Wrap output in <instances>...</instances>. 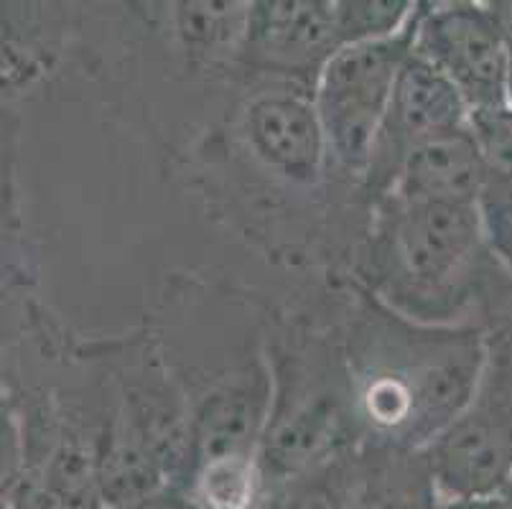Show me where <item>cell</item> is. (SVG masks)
Here are the masks:
<instances>
[{
	"label": "cell",
	"instance_id": "obj_1",
	"mask_svg": "<svg viewBox=\"0 0 512 509\" xmlns=\"http://www.w3.org/2000/svg\"><path fill=\"white\" fill-rule=\"evenodd\" d=\"M349 405L362 438L428 448L459 418L487 362V334L421 324L372 301L349 336Z\"/></svg>",
	"mask_w": 512,
	"mask_h": 509
},
{
	"label": "cell",
	"instance_id": "obj_2",
	"mask_svg": "<svg viewBox=\"0 0 512 509\" xmlns=\"http://www.w3.org/2000/svg\"><path fill=\"white\" fill-rule=\"evenodd\" d=\"M377 245L380 301L421 324H441L474 296L492 250L479 204L393 199H385Z\"/></svg>",
	"mask_w": 512,
	"mask_h": 509
},
{
	"label": "cell",
	"instance_id": "obj_3",
	"mask_svg": "<svg viewBox=\"0 0 512 509\" xmlns=\"http://www.w3.org/2000/svg\"><path fill=\"white\" fill-rule=\"evenodd\" d=\"M441 499L502 494L512 479V324L487 334L467 408L426 448Z\"/></svg>",
	"mask_w": 512,
	"mask_h": 509
},
{
	"label": "cell",
	"instance_id": "obj_4",
	"mask_svg": "<svg viewBox=\"0 0 512 509\" xmlns=\"http://www.w3.org/2000/svg\"><path fill=\"white\" fill-rule=\"evenodd\" d=\"M418 16L421 3L408 26L395 36L342 46L316 82L314 105L327 135L329 156L344 171L365 176L370 171L395 79L416 46Z\"/></svg>",
	"mask_w": 512,
	"mask_h": 509
},
{
	"label": "cell",
	"instance_id": "obj_5",
	"mask_svg": "<svg viewBox=\"0 0 512 509\" xmlns=\"http://www.w3.org/2000/svg\"><path fill=\"white\" fill-rule=\"evenodd\" d=\"M423 8L413 51L454 84L469 115L510 107V51L490 3Z\"/></svg>",
	"mask_w": 512,
	"mask_h": 509
},
{
	"label": "cell",
	"instance_id": "obj_6",
	"mask_svg": "<svg viewBox=\"0 0 512 509\" xmlns=\"http://www.w3.org/2000/svg\"><path fill=\"white\" fill-rule=\"evenodd\" d=\"M467 125L469 107L459 90L434 64L413 51L395 79L367 181L385 196L393 186L400 163L413 148Z\"/></svg>",
	"mask_w": 512,
	"mask_h": 509
},
{
	"label": "cell",
	"instance_id": "obj_7",
	"mask_svg": "<svg viewBox=\"0 0 512 509\" xmlns=\"http://www.w3.org/2000/svg\"><path fill=\"white\" fill-rule=\"evenodd\" d=\"M337 3L329 0H260L250 3L242 59L260 72L311 82L342 49Z\"/></svg>",
	"mask_w": 512,
	"mask_h": 509
},
{
	"label": "cell",
	"instance_id": "obj_8",
	"mask_svg": "<svg viewBox=\"0 0 512 509\" xmlns=\"http://www.w3.org/2000/svg\"><path fill=\"white\" fill-rule=\"evenodd\" d=\"M342 423V405L334 392H306L304 398L293 403L278 398L260 443L265 489L357 443L342 438Z\"/></svg>",
	"mask_w": 512,
	"mask_h": 509
},
{
	"label": "cell",
	"instance_id": "obj_9",
	"mask_svg": "<svg viewBox=\"0 0 512 509\" xmlns=\"http://www.w3.org/2000/svg\"><path fill=\"white\" fill-rule=\"evenodd\" d=\"M273 390L265 372L220 387L204 398L189 420V464L184 489L199 464L220 456H260L271 420Z\"/></svg>",
	"mask_w": 512,
	"mask_h": 509
},
{
	"label": "cell",
	"instance_id": "obj_10",
	"mask_svg": "<svg viewBox=\"0 0 512 509\" xmlns=\"http://www.w3.org/2000/svg\"><path fill=\"white\" fill-rule=\"evenodd\" d=\"M248 138L268 168L296 184H316L329 156L314 100L304 95H263L248 107Z\"/></svg>",
	"mask_w": 512,
	"mask_h": 509
},
{
	"label": "cell",
	"instance_id": "obj_11",
	"mask_svg": "<svg viewBox=\"0 0 512 509\" xmlns=\"http://www.w3.org/2000/svg\"><path fill=\"white\" fill-rule=\"evenodd\" d=\"M441 492L426 448L360 438L349 448L344 509H439Z\"/></svg>",
	"mask_w": 512,
	"mask_h": 509
},
{
	"label": "cell",
	"instance_id": "obj_12",
	"mask_svg": "<svg viewBox=\"0 0 512 509\" xmlns=\"http://www.w3.org/2000/svg\"><path fill=\"white\" fill-rule=\"evenodd\" d=\"M484 179L487 168L482 151L467 125L413 148L400 163L393 186L383 199L400 204H479Z\"/></svg>",
	"mask_w": 512,
	"mask_h": 509
},
{
	"label": "cell",
	"instance_id": "obj_13",
	"mask_svg": "<svg viewBox=\"0 0 512 509\" xmlns=\"http://www.w3.org/2000/svg\"><path fill=\"white\" fill-rule=\"evenodd\" d=\"M95 443L105 509L133 504L171 484L164 461L133 420H115L105 438Z\"/></svg>",
	"mask_w": 512,
	"mask_h": 509
},
{
	"label": "cell",
	"instance_id": "obj_14",
	"mask_svg": "<svg viewBox=\"0 0 512 509\" xmlns=\"http://www.w3.org/2000/svg\"><path fill=\"white\" fill-rule=\"evenodd\" d=\"M186 492L202 509H260L265 476L260 456H220L199 464Z\"/></svg>",
	"mask_w": 512,
	"mask_h": 509
},
{
	"label": "cell",
	"instance_id": "obj_15",
	"mask_svg": "<svg viewBox=\"0 0 512 509\" xmlns=\"http://www.w3.org/2000/svg\"><path fill=\"white\" fill-rule=\"evenodd\" d=\"M349 448L291 479L271 484L265 489L260 509H344Z\"/></svg>",
	"mask_w": 512,
	"mask_h": 509
},
{
	"label": "cell",
	"instance_id": "obj_16",
	"mask_svg": "<svg viewBox=\"0 0 512 509\" xmlns=\"http://www.w3.org/2000/svg\"><path fill=\"white\" fill-rule=\"evenodd\" d=\"M418 3L411 0H342L337 3L342 44H360L395 36L408 26Z\"/></svg>",
	"mask_w": 512,
	"mask_h": 509
},
{
	"label": "cell",
	"instance_id": "obj_17",
	"mask_svg": "<svg viewBox=\"0 0 512 509\" xmlns=\"http://www.w3.org/2000/svg\"><path fill=\"white\" fill-rule=\"evenodd\" d=\"M115 509H202L194 497L186 492L184 487H176V484H166L164 489L148 494V497L138 499L133 504H125V507Z\"/></svg>",
	"mask_w": 512,
	"mask_h": 509
},
{
	"label": "cell",
	"instance_id": "obj_18",
	"mask_svg": "<svg viewBox=\"0 0 512 509\" xmlns=\"http://www.w3.org/2000/svg\"><path fill=\"white\" fill-rule=\"evenodd\" d=\"M439 509H512V497L502 494H490V497H459V499H441Z\"/></svg>",
	"mask_w": 512,
	"mask_h": 509
},
{
	"label": "cell",
	"instance_id": "obj_19",
	"mask_svg": "<svg viewBox=\"0 0 512 509\" xmlns=\"http://www.w3.org/2000/svg\"><path fill=\"white\" fill-rule=\"evenodd\" d=\"M497 23H500L502 34H505L507 51H510V100H512V3H490Z\"/></svg>",
	"mask_w": 512,
	"mask_h": 509
},
{
	"label": "cell",
	"instance_id": "obj_20",
	"mask_svg": "<svg viewBox=\"0 0 512 509\" xmlns=\"http://www.w3.org/2000/svg\"><path fill=\"white\" fill-rule=\"evenodd\" d=\"M505 494H507V497H512V479H510V484L505 487Z\"/></svg>",
	"mask_w": 512,
	"mask_h": 509
}]
</instances>
